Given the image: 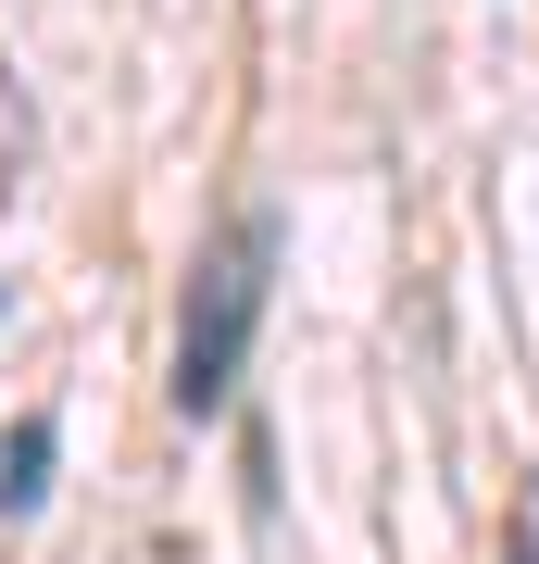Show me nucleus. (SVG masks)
<instances>
[{
	"label": "nucleus",
	"instance_id": "nucleus-2",
	"mask_svg": "<svg viewBox=\"0 0 539 564\" xmlns=\"http://www.w3.org/2000/svg\"><path fill=\"white\" fill-rule=\"evenodd\" d=\"M39 489H51V414H25L0 440V514H39Z\"/></svg>",
	"mask_w": 539,
	"mask_h": 564
},
{
	"label": "nucleus",
	"instance_id": "nucleus-3",
	"mask_svg": "<svg viewBox=\"0 0 539 564\" xmlns=\"http://www.w3.org/2000/svg\"><path fill=\"white\" fill-rule=\"evenodd\" d=\"M502 564H527V540H515V552H502Z\"/></svg>",
	"mask_w": 539,
	"mask_h": 564
},
{
	"label": "nucleus",
	"instance_id": "nucleus-1",
	"mask_svg": "<svg viewBox=\"0 0 539 564\" xmlns=\"http://www.w3.org/2000/svg\"><path fill=\"white\" fill-rule=\"evenodd\" d=\"M263 276H277V214H239L214 251L188 263V314H176V414H214L251 364L263 326Z\"/></svg>",
	"mask_w": 539,
	"mask_h": 564
}]
</instances>
